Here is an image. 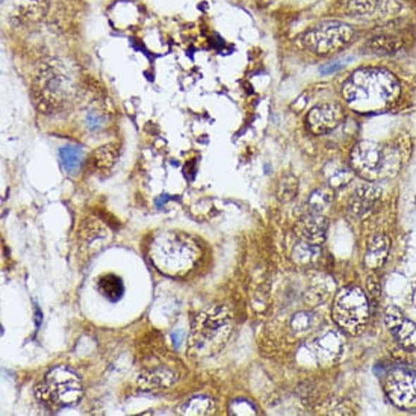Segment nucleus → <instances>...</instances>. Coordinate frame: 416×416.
Masks as SVG:
<instances>
[{"mask_svg":"<svg viewBox=\"0 0 416 416\" xmlns=\"http://www.w3.org/2000/svg\"><path fill=\"white\" fill-rule=\"evenodd\" d=\"M347 105L356 112L376 114L389 109L400 97V83L392 73L362 68L353 73L342 87Z\"/></svg>","mask_w":416,"mask_h":416,"instance_id":"1","label":"nucleus"},{"mask_svg":"<svg viewBox=\"0 0 416 416\" xmlns=\"http://www.w3.org/2000/svg\"><path fill=\"white\" fill-rule=\"evenodd\" d=\"M199 247L182 233L166 232L156 236L150 247L153 264L162 273L170 276H183L190 271L199 259Z\"/></svg>","mask_w":416,"mask_h":416,"instance_id":"2","label":"nucleus"},{"mask_svg":"<svg viewBox=\"0 0 416 416\" xmlns=\"http://www.w3.org/2000/svg\"><path fill=\"white\" fill-rule=\"evenodd\" d=\"M232 331V318L223 306H214L197 315L192 326V345L197 351H218L227 342Z\"/></svg>","mask_w":416,"mask_h":416,"instance_id":"3","label":"nucleus"},{"mask_svg":"<svg viewBox=\"0 0 416 416\" xmlns=\"http://www.w3.org/2000/svg\"><path fill=\"white\" fill-rule=\"evenodd\" d=\"M35 392L39 401H43L51 409H59L78 404L82 398L83 389L80 379L75 372L59 367L47 372V376L38 384Z\"/></svg>","mask_w":416,"mask_h":416,"instance_id":"4","label":"nucleus"},{"mask_svg":"<svg viewBox=\"0 0 416 416\" xmlns=\"http://www.w3.org/2000/svg\"><path fill=\"white\" fill-rule=\"evenodd\" d=\"M336 324L350 335H359L369 319V301L360 288L348 286L339 290L331 310Z\"/></svg>","mask_w":416,"mask_h":416,"instance_id":"5","label":"nucleus"},{"mask_svg":"<svg viewBox=\"0 0 416 416\" xmlns=\"http://www.w3.org/2000/svg\"><path fill=\"white\" fill-rule=\"evenodd\" d=\"M355 37V30L339 22L319 23L303 37L305 46L318 55H327L345 47Z\"/></svg>","mask_w":416,"mask_h":416,"instance_id":"6","label":"nucleus"},{"mask_svg":"<svg viewBox=\"0 0 416 416\" xmlns=\"http://www.w3.org/2000/svg\"><path fill=\"white\" fill-rule=\"evenodd\" d=\"M393 159L389 150L371 141L359 142L351 152L353 169L367 179L379 178L383 171H386Z\"/></svg>","mask_w":416,"mask_h":416,"instance_id":"7","label":"nucleus"},{"mask_svg":"<svg viewBox=\"0 0 416 416\" xmlns=\"http://www.w3.org/2000/svg\"><path fill=\"white\" fill-rule=\"evenodd\" d=\"M384 392L397 408L404 410L416 409V369L392 368L384 377Z\"/></svg>","mask_w":416,"mask_h":416,"instance_id":"8","label":"nucleus"},{"mask_svg":"<svg viewBox=\"0 0 416 416\" xmlns=\"http://www.w3.org/2000/svg\"><path fill=\"white\" fill-rule=\"evenodd\" d=\"M384 322H386V327L401 348L408 351H416V322L409 319L395 306L386 309Z\"/></svg>","mask_w":416,"mask_h":416,"instance_id":"9","label":"nucleus"},{"mask_svg":"<svg viewBox=\"0 0 416 416\" xmlns=\"http://www.w3.org/2000/svg\"><path fill=\"white\" fill-rule=\"evenodd\" d=\"M342 118H344V112L338 103H324L307 114L306 124L312 133L322 135L336 129Z\"/></svg>","mask_w":416,"mask_h":416,"instance_id":"10","label":"nucleus"},{"mask_svg":"<svg viewBox=\"0 0 416 416\" xmlns=\"http://www.w3.org/2000/svg\"><path fill=\"white\" fill-rule=\"evenodd\" d=\"M327 227L329 221L324 216L319 214H314L305 216L297 226H295V233L301 241L314 244V245H321L326 241V235H327Z\"/></svg>","mask_w":416,"mask_h":416,"instance_id":"11","label":"nucleus"},{"mask_svg":"<svg viewBox=\"0 0 416 416\" xmlns=\"http://www.w3.org/2000/svg\"><path fill=\"white\" fill-rule=\"evenodd\" d=\"M381 191L374 183L360 185L350 200V211L356 218H365L380 199Z\"/></svg>","mask_w":416,"mask_h":416,"instance_id":"12","label":"nucleus"},{"mask_svg":"<svg viewBox=\"0 0 416 416\" xmlns=\"http://www.w3.org/2000/svg\"><path fill=\"white\" fill-rule=\"evenodd\" d=\"M389 247H391V243H389L388 236H384V235L374 236L368 244V250H367V255H365L367 268H369V269L381 268L388 259Z\"/></svg>","mask_w":416,"mask_h":416,"instance_id":"13","label":"nucleus"},{"mask_svg":"<svg viewBox=\"0 0 416 416\" xmlns=\"http://www.w3.org/2000/svg\"><path fill=\"white\" fill-rule=\"evenodd\" d=\"M341 348H342V342L336 333H327L326 336H322L315 344L318 359L326 363L335 360L341 355Z\"/></svg>","mask_w":416,"mask_h":416,"instance_id":"14","label":"nucleus"},{"mask_svg":"<svg viewBox=\"0 0 416 416\" xmlns=\"http://www.w3.org/2000/svg\"><path fill=\"white\" fill-rule=\"evenodd\" d=\"M97 288L100 294L105 297L111 303H117L124 295V283L118 276L106 274L99 279Z\"/></svg>","mask_w":416,"mask_h":416,"instance_id":"15","label":"nucleus"},{"mask_svg":"<svg viewBox=\"0 0 416 416\" xmlns=\"http://www.w3.org/2000/svg\"><path fill=\"white\" fill-rule=\"evenodd\" d=\"M388 0H347L345 8L353 16H376L380 14L383 6H388Z\"/></svg>","mask_w":416,"mask_h":416,"instance_id":"16","label":"nucleus"},{"mask_svg":"<svg viewBox=\"0 0 416 416\" xmlns=\"http://www.w3.org/2000/svg\"><path fill=\"white\" fill-rule=\"evenodd\" d=\"M293 259L301 267H312L321 259L319 245L300 241L293 250Z\"/></svg>","mask_w":416,"mask_h":416,"instance_id":"17","label":"nucleus"},{"mask_svg":"<svg viewBox=\"0 0 416 416\" xmlns=\"http://www.w3.org/2000/svg\"><path fill=\"white\" fill-rule=\"evenodd\" d=\"M176 380V376L171 371L166 369H159L156 372H150L149 376H142L141 383L145 389H164L169 388Z\"/></svg>","mask_w":416,"mask_h":416,"instance_id":"18","label":"nucleus"},{"mask_svg":"<svg viewBox=\"0 0 416 416\" xmlns=\"http://www.w3.org/2000/svg\"><path fill=\"white\" fill-rule=\"evenodd\" d=\"M368 47L371 51H374V54L391 55V54H395L397 50H400L401 41L386 35H377L368 41Z\"/></svg>","mask_w":416,"mask_h":416,"instance_id":"19","label":"nucleus"},{"mask_svg":"<svg viewBox=\"0 0 416 416\" xmlns=\"http://www.w3.org/2000/svg\"><path fill=\"white\" fill-rule=\"evenodd\" d=\"M117 159V149L112 144L103 145V147L97 149L92 154V162H94L97 170H108L114 165Z\"/></svg>","mask_w":416,"mask_h":416,"instance_id":"20","label":"nucleus"},{"mask_svg":"<svg viewBox=\"0 0 416 416\" xmlns=\"http://www.w3.org/2000/svg\"><path fill=\"white\" fill-rule=\"evenodd\" d=\"M59 158H61L62 166H64L66 171L73 173L80 166L82 150L78 147H71V145H67V147H62L59 150Z\"/></svg>","mask_w":416,"mask_h":416,"instance_id":"21","label":"nucleus"},{"mask_svg":"<svg viewBox=\"0 0 416 416\" xmlns=\"http://www.w3.org/2000/svg\"><path fill=\"white\" fill-rule=\"evenodd\" d=\"M214 412V403L206 397L192 398L182 408L183 415H211Z\"/></svg>","mask_w":416,"mask_h":416,"instance_id":"22","label":"nucleus"},{"mask_svg":"<svg viewBox=\"0 0 416 416\" xmlns=\"http://www.w3.org/2000/svg\"><path fill=\"white\" fill-rule=\"evenodd\" d=\"M330 200L331 199H330V195L327 192H324V191H315L314 194L310 195L309 204L312 207V211L318 214V212L326 209V207L330 204Z\"/></svg>","mask_w":416,"mask_h":416,"instance_id":"23","label":"nucleus"},{"mask_svg":"<svg viewBox=\"0 0 416 416\" xmlns=\"http://www.w3.org/2000/svg\"><path fill=\"white\" fill-rule=\"evenodd\" d=\"M295 192H297V181L295 179L290 178L289 181H286V179L282 181V188H280L279 194H280V197H282L283 200L293 199Z\"/></svg>","mask_w":416,"mask_h":416,"instance_id":"24","label":"nucleus"},{"mask_svg":"<svg viewBox=\"0 0 416 416\" xmlns=\"http://www.w3.org/2000/svg\"><path fill=\"white\" fill-rule=\"evenodd\" d=\"M344 67H345L344 62L331 61V62H329V64L321 66L319 67V73H321V75H331V73H338L339 70H342Z\"/></svg>","mask_w":416,"mask_h":416,"instance_id":"25","label":"nucleus"},{"mask_svg":"<svg viewBox=\"0 0 416 416\" xmlns=\"http://www.w3.org/2000/svg\"><path fill=\"white\" fill-rule=\"evenodd\" d=\"M309 324H310V321H309L307 314H298V315H295V318L293 319V326H294V329H295L297 331H300V330H306V329L309 327Z\"/></svg>","mask_w":416,"mask_h":416,"instance_id":"26","label":"nucleus"},{"mask_svg":"<svg viewBox=\"0 0 416 416\" xmlns=\"http://www.w3.org/2000/svg\"><path fill=\"white\" fill-rule=\"evenodd\" d=\"M248 409H255V408L248 401L239 400V401L233 403V405H232V413H235V415H247V413H250V412H247Z\"/></svg>","mask_w":416,"mask_h":416,"instance_id":"27","label":"nucleus"},{"mask_svg":"<svg viewBox=\"0 0 416 416\" xmlns=\"http://www.w3.org/2000/svg\"><path fill=\"white\" fill-rule=\"evenodd\" d=\"M182 338H183V331H181V330L174 331L173 335H171V339H173V345H174L176 348H179V347H181V344H182Z\"/></svg>","mask_w":416,"mask_h":416,"instance_id":"28","label":"nucleus"},{"mask_svg":"<svg viewBox=\"0 0 416 416\" xmlns=\"http://www.w3.org/2000/svg\"><path fill=\"white\" fill-rule=\"evenodd\" d=\"M88 126H90V129H96L100 126V121H99V117L96 116V114H90L88 116Z\"/></svg>","mask_w":416,"mask_h":416,"instance_id":"29","label":"nucleus"}]
</instances>
